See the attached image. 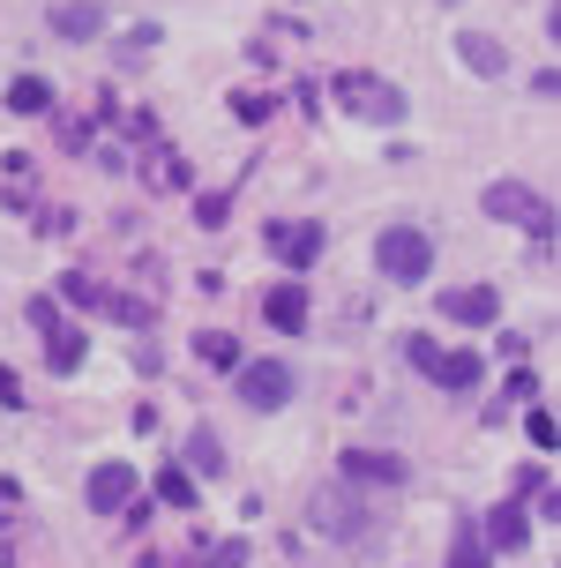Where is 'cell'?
<instances>
[{
  "label": "cell",
  "instance_id": "6da1fadb",
  "mask_svg": "<svg viewBox=\"0 0 561 568\" xmlns=\"http://www.w3.org/2000/svg\"><path fill=\"white\" fill-rule=\"evenodd\" d=\"M330 98H337L352 120H374V128H397V120H404V90L382 83V75H367V68H344V75H330Z\"/></svg>",
  "mask_w": 561,
  "mask_h": 568
},
{
  "label": "cell",
  "instance_id": "7a4b0ae2",
  "mask_svg": "<svg viewBox=\"0 0 561 568\" xmlns=\"http://www.w3.org/2000/svg\"><path fill=\"white\" fill-rule=\"evenodd\" d=\"M479 202H487V217H494V225H517V232H532L539 247H547L554 210H547V195H539V187H524V180H494Z\"/></svg>",
  "mask_w": 561,
  "mask_h": 568
},
{
  "label": "cell",
  "instance_id": "3957f363",
  "mask_svg": "<svg viewBox=\"0 0 561 568\" xmlns=\"http://www.w3.org/2000/svg\"><path fill=\"white\" fill-rule=\"evenodd\" d=\"M374 262H382V277H397V284H427V270H434V240H427L420 225H390L382 240H374Z\"/></svg>",
  "mask_w": 561,
  "mask_h": 568
},
{
  "label": "cell",
  "instance_id": "277c9868",
  "mask_svg": "<svg viewBox=\"0 0 561 568\" xmlns=\"http://www.w3.org/2000/svg\"><path fill=\"white\" fill-rule=\"evenodd\" d=\"M404 359L427 374V382H442V389H479V352H449L434 337H404Z\"/></svg>",
  "mask_w": 561,
  "mask_h": 568
},
{
  "label": "cell",
  "instance_id": "5b68a950",
  "mask_svg": "<svg viewBox=\"0 0 561 568\" xmlns=\"http://www.w3.org/2000/svg\"><path fill=\"white\" fill-rule=\"evenodd\" d=\"M240 404L248 412H284L292 404V389H300V374L284 367V359H240Z\"/></svg>",
  "mask_w": 561,
  "mask_h": 568
},
{
  "label": "cell",
  "instance_id": "8992f818",
  "mask_svg": "<svg viewBox=\"0 0 561 568\" xmlns=\"http://www.w3.org/2000/svg\"><path fill=\"white\" fill-rule=\"evenodd\" d=\"M314 531H322V539H352V546H374V531H367V509L360 501H344V494H337V486H322V494H314Z\"/></svg>",
  "mask_w": 561,
  "mask_h": 568
},
{
  "label": "cell",
  "instance_id": "52a82bcc",
  "mask_svg": "<svg viewBox=\"0 0 561 568\" xmlns=\"http://www.w3.org/2000/svg\"><path fill=\"white\" fill-rule=\"evenodd\" d=\"M434 307H442V322H457V329H487V322H502V292H494V284H449Z\"/></svg>",
  "mask_w": 561,
  "mask_h": 568
},
{
  "label": "cell",
  "instance_id": "ba28073f",
  "mask_svg": "<svg viewBox=\"0 0 561 568\" xmlns=\"http://www.w3.org/2000/svg\"><path fill=\"white\" fill-rule=\"evenodd\" d=\"M337 479H352V486H404L412 479V464L390 449H344L337 456Z\"/></svg>",
  "mask_w": 561,
  "mask_h": 568
},
{
  "label": "cell",
  "instance_id": "9c48e42d",
  "mask_svg": "<svg viewBox=\"0 0 561 568\" xmlns=\"http://www.w3.org/2000/svg\"><path fill=\"white\" fill-rule=\"evenodd\" d=\"M479 539H487V554H517V546L532 539V509L524 501H494V509L479 516Z\"/></svg>",
  "mask_w": 561,
  "mask_h": 568
},
{
  "label": "cell",
  "instance_id": "30bf717a",
  "mask_svg": "<svg viewBox=\"0 0 561 568\" xmlns=\"http://www.w3.org/2000/svg\"><path fill=\"white\" fill-rule=\"evenodd\" d=\"M322 247H330V232H322V225H270V255H278L284 270H314Z\"/></svg>",
  "mask_w": 561,
  "mask_h": 568
},
{
  "label": "cell",
  "instance_id": "8fae6325",
  "mask_svg": "<svg viewBox=\"0 0 561 568\" xmlns=\"http://www.w3.org/2000/svg\"><path fill=\"white\" fill-rule=\"evenodd\" d=\"M83 501L98 516L128 509V501H136V464H98V471H90V486H83Z\"/></svg>",
  "mask_w": 561,
  "mask_h": 568
},
{
  "label": "cell",
  "instance_id": "7c38bea8",
  "mask_svg": "<svg viewBox=\"0 0 561 568\" xmlns=\"http://www.w3.org/2000/svg\"><path fill=\"white\" fill-rule=\"evenodd\" d=\"M262 322H270V329H284V337H300V329H308V284H270Z\"/></svg>",
  "mask_w": 561,
  "mask_h": 568
},
{
  "label": "cell",
  "instance_id": "4fadbf2b",
  "mask_svg": "<svg viewBox=\"0 0 561 568\" xmlns=\"http://www.w3.org/2000/svg\"><path fill=\"white\" fill-rule=\"evenodd\" d=\"M142 180H150L158 195H180V187H196V165H188L180 150H166V142H150V158H142Z\"/></svg>",
  "mask_w": 561,
  "mask_h": 568
},
{
  "label": "cell",
  "instance_id": "5bb4252c",
  "mask_svg": "<svg viewBox=\"0 0 561 568\" xmlns=\"http://www.w3.org/2000/svg\"><path fill=\"white\" fill-rule=\"evenodd\" d=\"M53 30H60V38H76V45L98 38V30H106V0H53Z\"/></svg>",
  "mask_w": 561,
  "mask_h": 568
},
{
  "label": "cell",
  "instance_id": "9a60e30c",
  "mask_svg": "<svg viewBox=\"0 0 561 568\" xmlns=\"http://www.w3.org/2000/svg\"><path fill=\"white\" fill-rule=\"evenodd\" d=\"M457 60H464L472 75H509L502 38H487V30H457Z\"/></svg>",
  "mask_w": 561,
  "mask_h": 568
},
{
  "label": "cell",
  "instance_id": "2e32d148",
  "mask_svg": "<svg viewBox=\"0 0 561 568\" xmlns=\"http://www.w3.org/2000/svg\"><path fill=\"white\" fill-rule=\"evenodd\" d=\"M442 568H494L487 539H479V516H457V531H449V561Z\"/></svg>",
  "mask_w": 561,
  "mask_h": 568
},
{
  "label": "cell",
  "instance_id": "e0dca14e",
  "mask_svg": "<svg viewBox=\"0 0 561 568\" xmlns=\"http://www.w3.org/2000/svg\"><path fill=\"white\" fill-rule=\"evenodd\" d=\"M8 113L16 120L53 113V83H46V75H16V83H8Z\"/></svg>",
  "mask_w": 561,
  "mask_h": 568
},
{
  "label": "cell",
  "instance_id": "ac0fdd59",
  "mask_svg": "<svg viewBox=\"0 0 561 568\" xmlns=\"http://www.w3.org/2000/svg\"><path fill=\"white\" fill-rule=\"evenodd\" d=\"M30 165H38L30 150H8V158H0V195L16 202V210H38V195H30Z\"/></svg>",
  "mask_w": 561,
  "mask_h": 568
},
{
  "label": "cell",
  "instance_id": "d6986e66",
  "mask_svg": "<svg viewBox=\"0 0 561 568\" xmlns=\"http://www.w3.org/2000/svg\"><path fill=\"white\" fill-rule=\"evenodd\" d=\"M196 359L218 367V374H232L240 367V337H232V329H196Z\"/></svg>",
  "mask_w": 561,
  "mask_h": 568
},
{
  "label": "cell",
  "instance_id": "ffe728a7",
  "mask_svg": "<svg viewBox=\"0 0 561 568\" xmlns=\"http://www.w3.org/2000/svg\"><path fill=\"white\" fill-rule=\"evenodd\" d=\"M158 45H166V30H158V23H136V30H120L112 60H120V68H142V60L158 53Z\"/></svg>",
  "mask_w": 561,
  "mask_h": 568
},
{
  "label": "cell",
  "instance_id": "44dd1931",
  "mask_svg": "<svg viewBox=\"0 0 561 568\" xmlns=\"http://www.w3.org/2000/svg\"><path fill=\"white\" fill-rule=\"evenodd\" d=\"M188 471H202V479H218V471H224V442H218V426H196V434H188Z\"/></svg>",
  "mask_w": 561,
  "mask_h": 568
},
{
  "label": "cell",
  "instance_id": "7402d4cb",
  "mask_svg": "<svg viewBox=\"0 0 561 568\" xmlns=\"http://www.w3.org/2000/svg\"><path fill=\"white\" fill-rule=\"evenodd\" d=\"M83 329H68V322H60V329H53V337H46V367H53V374H76V367H83Z\"/></svg>",
  "mask_w": 561,
  "mask_h": 568
},
{
  "label": "cell",
  "instance_id": "603a6c76",
  "mask_svg": "<svg viewBox=\"0 0 561 568\" xmlns=\"http://www.w3.org/2000/svg\"><path fill=\"white\" fill-rule=\"evenodd\" d=\"M106 314L128 322V329H150V322H158V300H142V292H106Z\"/></svg>",
  "mask_w": 561,
  "mask_h": 568
},
{
  "label": "cell",
  "instance_id": "cb8c5ba5",
  "mask_svg": "<svg viewBox=\"0 0 561 568\" xmlns=\"http://www.w3.org/2000/svg\"><path fill=\"white\" fill-rule=\"evenodd\" d=\"M106 292H112V284L83 277V270H68V277H60V300H68V307H98V314H106Z\"/></svg>",
  "mask_w": 561,
  "mask_h": 568
},
{
  "label": "cell",
  "instance_id": "d4e9b609",
  "mask_svg": "<svg viewBox=\"0 0 561 568\" xmlns=\"http://www.w3.org/2000/svg\"><path fill=\"white\" fill-rule=\"evenodd\" d=\"M158 501H166V509H196V479H188L180 464H166V471H158Z\"/></svg>",
  "mask_w": 561,
  "mask_h": 568
},
{
  "label": "cell",
  "instance_id": "484cf974",
  "mask_svg": "<svg viewBox=\"0 0 561 568\" xmlns=\"http://www.w3.org/2000/svg\"><path fill=\"white\" fill-rule=\"evenodd\" d=\"M270 113H278V98H270V90H232V120H248V128H262Z\"/></svg>",
  "mask_w": 561,
  "mask_h": 568
},
{
  "label": "cell",
  "instance_id": "4316f807",
  "mask_svg": "<svg viewBox=\"0 0 561 568\" xmlns=\"http://www.w3.org/2000/svg\"><path fill=\"white\" fill-rule=\"evenodd\" d=\"M23 314H30V329H38V337H53V329H60V300H53V292H38Z\"/></svg>",
  "mask_w": 561,
  "mask_h": 568
},
{
  "label": "cell",
  "instance_id": "83f0119b",
  "mask_svg": "<svg viewBox=\"0 0 561 568\" xmlns=\"http://www.w3.org/2000/svg\"><path fill=\"white\" fill-rule=\"evenodd\" d=\"M224 217H232V195H196V225L202 232H218Z\"/></svg>",
  "mask_w": 561,
  "mask_h": 568
},
{
  "label": "cell",
  "instance_id": "f1b7e54d",
  "mask_svg": "<svg viewBox=\"0 0 561 568\" xmlns=\"http://www.w3.org/2000/svg\"><path fill=\"white\" fill-rule=\"evenodd\" d=\"M532 397H539L532 367H509V389H502V404H532Z\"/></svg>",
  "mask_w": 561,
  "mask_h": 568
},
{
  "label": "cell",
  "instance_id": "f546056e",
  "mask_svg": "<svg viewBox=\"0 0 561 568\" xmlns=\"http://www.w3.org/2000/svg\"><path fill=\"white\" fill-rule=\"evenodd\" d=\"M532 494H547V464H524V471H517V494H509V501H532Z\"/></svg>",
  "mask_w": 561,
  "mask_h": 568
},
{
  "label": "cell",
  "instance_id": "4dcf8cb0",
  "mask_svg": "<svg viewBox=\"0 0 561 568\" xmlns=\"http://www.w3.org/2000/svg\"><path fill=\"white\" fill-rule=\"evenodd\" d=\"M524 434H532V449H554V412H524Z\"/></svg>",
  "mask_w": 561,
  "mask_h": 568
},
{
  "label": "cell",
  "instance_id": "1f68e13d",
  "mask_svg": "<svg viewBox=\"0 0 561 568\" xmlns=\"http://www.w3.org/2000/svg\"><path fill=\"white\" fill-rule=\"evenodd\" d=\"M16 516H23V486H16V479H0V531H8Z\"/></svg>",
  "mask_w": 561,
  "mask_h": 568
},
{
  "label": "cell",
  "instance_id": "d6a6232c",
  "mask_svg": "<svg viewBox=\"0 0 561 568\" xmlns=\"http://www.w3.org/2000/svg\"><path fill=\"white\" fill-rule=\"evenodd\" d=\"M210 568H248V539H224L218 554H210Z\"/></svg>",
  "mask_w": 561,
  "mask_h": 568
},
{
  "label": "cell",
  "instance_id": "836d02e7",
  "mask_svg": "<svg viewBox=\"0 0 561 568\" xmlns=\"http://www.w3.org/2000/svg\"><path fill=\"white\" fill-rule=\"evenodd\" d=\"M120 120H128V135H142V142H158V120L142 113V105H128V113H120Z\"/></svg>",
  "mask_w": 561,
  "mask_h": 568
},
{
  "label": "cell",
  "instance_id": "e575fe53",
  "mask_svg": "<svg viewBox=\"0 0 561 568\" xmlns=\"http://www.w3.org/2000/svg\"><path fill=\"white\" fill-rule=\"evenodd\" d=\"M38 232H53V240H60V232H76V210H46V217H38Z\"/></svg>",
  "mask_w": 561,
  "mask_h": 568
},
{
  "label": "cell",
  "instance_id": "d590c367",
  "mask_svg": "<svg viewBox=\"0 0 561 568\" xmlns=\"http://www.w3.org/2000/svg\"><path fill=\"white\" fill-rule=\"evenodd\" d=\"M0 404H8V412L23 404V382H16V367H0Z\"/></svg>",
  "mask_w": 561,
  "mask_h": 568
}]
</instances>
